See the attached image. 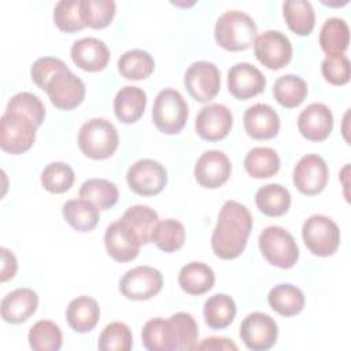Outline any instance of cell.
<instances>
[{
	"mask_svg": "<svg viewBox=\"0 0 351 351\" xmlns=\"http://www.w3.org/2000/svg\"><path fill=\"white\" fill-rule=\"evenodd\" d=\"M199 329L192 314L176 313L170 318L147 321L141 330L143 346L149 351L195 350Z\"/></svg>",
	"mask_w": 351,
	"mask_h": 351,
	"instance_id": "1",
	"label": "cell"
},
{
	"mask_svg": "<svg viewBox=\"0 0 351 351\" xmlns=\"http://www.w3.org/2000/svg\"><path fill=\"white\" fill-rule=\"evenodd\" d=\"M252 230V215L250 210L236 202L228 200L218 214V221L211 234V248L221 259L240 256L247 245Z\"/></svg>",
	"mask_w": 351,
	"mask_h": 351,
	"instance_id": "2",
	"label": "cell"
},
{
	"mask_svg": "<svg viewBox=\"0 0 351 351\" xmlns=\"http://www.w3.org/2000/svg\"><path fill=\"white\" fill-rule=\"evenodd\" d=\"M214 37L217 44L226 51H244L255 41L256 25L245 12L225 11L215 23Z\"/></svg>",
	"mask_w": 351,
	"mask_h": 351,
	"instance_id": "3",
	"label": "cell"
},
{
	"mask_svg": "<svg viewBox=\"0 0 351 351\" xmlns=\"http://www.w3.org/2000/svg\"><path fill=\"white\" fill-rule=\"evenodd\" d=\"M77 141L85 156L101 160L114 155L118 148L119 137L117 128L110 121L92 118L81 126Z\"/></svg>",
	"mask_w": 351,
	"mask_h": 351,
	"instance_id": "4",
	"label": "cell"
},
{
	"mask_svg": "<svg viewBox=\"0 0 351 351\" xmlns=\"http://www.w3.org/2000/svg\"><path fill=\"white\" fill-rule=\"evenodd\" d=\"M189 110L182 95L176 89H162L152 106V121L165 134H177L188 121Z\"/></svg>",
	"mask_w": 351,
	"mask_h": 351,
	"instance_id": "5",
	"label": "cell"
},
{
	"mask_svg": "<svg viewBox=\"0 0 351 351\" xmlns=\"http://www.w3.org/2000/svg\"><path fill=\"white\" fill-rule=\"evenodd\" d=\"M259 250L265 259L280 269H291L299 259L293 236L281 226H267L259 234Z\"/></svg>",
	"mask_w": 351,
	"mask_h": 351,
	"instance_id": "6",
	"label": "cell"
},
{
	"mask_svg": "<svg viewBox=\"0 0 351 351\" xmlns=\"http://www.w3.org/2000/svg\"><path fill=\"white\" fill-rule=\"evenodd\" d=\"M37 126L26 115L7 111L0 118V147L11 155H19L30 149L36 140Z\"/></svg>",
	"mask_w": 351,
	"mask_h": 351,
	"instance_id": "7",
	"label": "cell"
},
{
	"mask_svg": "<svg viewBox=\"0 0 351 351\" xmlns=\"http://www.w3.org/2000/svg\"><path fill=\"white\" fill-rule=\"evenodd\" d=\"M302 237L308 251L317 256L333 255L340 245V229L326 215L308 217L302 228Z\"/></svg>",
	"mask_w": 351,
	"mask_h": 351,
	"instance_id": "8",
	"label": "cell"
},
{
	"mask_svg": "<svg viewBox=\"0 0 351 351\" xmlns=\"http://www.w3.org/2000/svg\"><path fill=\"white\" fill-rule=\"evenodd\" d=\"M184 84L188 93L199 103L213 100L221 88V73L218 67L206 60L193 62L185 71Z\"/></svg>",
	"mask_w": 351,
	"mask_h": 351,
	"instance_id": "9",
	"label": "cell"
},
{
	"mask_svg": "<svg viewBox=\"0 0 351 351\" xmlns=\"http://www.w3.org/2000/svg\"><path fill=\"white\" fill-rule=\"evenodd\" d=\"M162 287V273L145 265L128 270L119 281L121 293L130 300H148L158 295Z\"/></svg>",
	"mask_w": 351,
	"mask_h": 351,
	"instance_id": "10",
	"label": "cell"
},
{
	"mask_svg": "<svg viewBox=\"0 0 351 351\" xmlns=\"http://www.w3.org/2000/svg\"><path fill=\"white\" fill-rule=\"evenodd\" d=\"M129 188L140 196H154L163 191L167 182L166 169L154 159L134 162L126 173Z\"/></svg>",
	"mask_w": 351,
	"mask_h": 351,
	"instance_id": "11",
	"label": "cell"
},
{
	"mask_svg": "<svg viewBox=\"0 0 351 351\" xmlns=\"http://www.w3.org/2000/svg\"><path fill=\"white\" fill-rule=\"evenodd\" d=\"M239 335L247 348L266 351L276 344L278 326L269 314L254 311L243 319Z\"/></svg>",
	"mask_w": 351,
	"mask_h": 351,
	"instance_id": "12",
	"label": "cell"
},
{
	"mask_svg": "<svg viewBox=\"0 0 351 351\" xmlns=\"http://www.w3.org/2000/svg\"><path fill=\"white\" fill-rule=\"evenodd\" d=\"M254 52L256 59L270 70L285 67L292 59V44L278 30H266L255 37Z\"/></svg>",
	"mask_w": 351,
	"mask_h": 351,
	"instance_id": "13",
	"label": "cell"
},
{
	"mask_svg": "<svg viewBox=\"0 0 351 351\" xmlns=\"http://www.w3.org/2000/svg\"><path fill=\"white\" fill-rule=\"evenodd\" d=\"M329 170L326 162L317 154H307L293 169L292 181L299 192L307 196L318 195L326 186Z\"/></svg>",
	"mask_w": 351,
	"mask_h": 351,
	"instance_id": "14",
	"label": "cell"
},
{
	"mask_svg": "<svg viewBox=\"0 0 351 351\" xmlns=\"http://www.w3.org/2000/svg\"><path fill=\"white\" fill-rule=\"evenodd\" d=\"M45 92L56 108L69 111L84 101L85 85L80 77L67 70L56 74L49 81Z\"/></svg>",
	"mask_w": 351,
	"mask_h": 351,
	"instance_id": "15",
	"label": "cell"
},
{
	"mask_svg": "<svg viewBox=\"0 0 351 351\" xmlns=\"http://www.w3.org/2000/svg\"><path fill=\"white\" fill-rule=\"evenodd\" d=\"M233 125L232 111L219 103L204 106L195 121L196 133L207 141H219L225 138Z\"/></svg>",
	"mask_w": 351,
	"mask_h": 351,
	"instance_id": "16",
	"label": "cell"
},
{
	"mask_svg": "<svg viewBox=\"0 0 351 351\" xmlns=\"http://www.w3.org/2000/svg\"><path fill=\"white\" fill-rule=\"evenodd\" d=\"M195 178L197 184L207 189L222 186L230 177L232 165L229 158L217 149L206 151L200 155L195 165Z\"/></svg>",
	"mask_w": 351,
	"mask_h": 351,
	"instance_id": "17",
	"label": "cell"
},
{
	"mask_svg": "<svg viewBox=\"0 0 351 351\" xmlns=\"http://www.w3.org/2000/svg\"><path fill=\"white\" fill-rule=\"evenodd\" d=\"M107 254L117 262H130L138 252L141 243L136 233L121 219L110 223L104 233Z\"/></svg>",
	"mask_w": 351,
	"mask_h": 351,
	"instance_id": "18",
	"label": "cell"
},
{
	"mask_svg": "<svg viewBox=\"0 0 351 351\" xmlns=\"http://www.w3.org/2000/svg\"><path fill=\"white\" fill-rule=\"evenodd\" d=\"M265 86V75L251 63H236L228 71V89L239 100H247L262 93Z\"/></svg>",
	"mask_w": 351,
	"mask_h": 351,
	"instance_id": "19",
	"label": "cell"
},
{
	"mask_svg": "<svg viewBox=\"0 0 351 351\" xmlns=\"http://www.w3.org/2000/svg\"><path fill=\"white\" fill-rule=\"evenodd\" d=\"M71 60L81 70L96 73L104 70L110 62V49L104 41L96 37H84L71 45Z\"/></svg>",
	"mask_w": 351,
	"mask_h": 351,
	"instance_id": "20",
	"label": "cell"
},
{
	"mask_svg": "<svg viewBox=\"0 0 351 351\" xmlns=\"http://www.w3.org/2000/svg\"><path fill=\"white\" fill-rule=\"evenodd\" d=\"M300 134L310 141H324L333 129V115L324 103L308 104L298 117Z\"/></svg>",
	"mask_w": 351,
	"mask_h": 351,
	"instance_id": "21",
	"label": "cell"
},
{
	"mask_svg": "<svg viewBox=\"0 0 351 351\" xmlns=\"http://www.w3.org/2000/svg\"><path fill=\"white\" fill-rule=\"evenodd\" d=\"M247 134L255 140H270L280 130V117L277 111L263 103H256L248 107L243 118Z\"/></svg>",
	"mask_w": 351,
	"mask_h": 351,
	"instance_id": "22",
	"label": "cell"
},
{
	"mask_svg": "<svg viewBox=\"0 0 351 351\" xmlns=\"http://www.w3.org/2000/svg\"><path fill=\"white\" fill-rule=\"evenodd\" d=\"M38 307V296L30 288H18L7 293L0 306L1 318L8 324L27 321Z\"/></svg>",
	"mask_w": 351,
	"mask_h": 351,
	"instance_id": "23",
	"label": "cell"
},
{
	"mask_svg": "<svg viewBox=\"0 0 351 351\" xmlns=\"http://www.w3.org/2000/svg\"><path fill=\"white\" fill-rule=\"evenodd\" d=\"M147 106V93L138 88L126 85L121 88L114 99V112L115 117L123 123L137 122Z\"/></svg>",
	"mask_w": 351,
	"mask_h": 351,
	"instance_id": "24",
	"label": "cell"
},
{
	"mask_svg": "<svg viewBox=\"0 0 351 351\" xmlns=\"http://www.w3.org/2000/svg\"><path fill=\"white\" fill-rule=\"evenodd\" d=\"M100 307L99 303L90 296H78L73 299L66 310V319L69 326L78 332H90L99 322Z\"/></svg>",
	"mask_w": 351,
	"mask_h": 351,
	"instance_id": "25",
	"label": "cell"
},
{
	"mask_svg": "<svg viewBox=\"0 0 351 351\" xmlns=\"http://www.w3.org/2000/svg\"><path fill=\"white\" fill-rule=\"evenodd\" d=\"M215 282L213 269L203 262H189L178 273V284L188 295H203L208 292Z\"/></svg>",
	"mask_w": 351,
	"mask_h": 351,
	"instance_id": "26",
	"label": "cell"
},
{
	"mask_svg": "<svg viewBox=\"0 0 351 351\" xmlns=\"http://www.w3.org/2000/svg\"><path fill=\"white\" fill-rule=\"evenodd\" d=\"M62 214L66 222L78 232H90L100 219L99 208L86 199H70L63 204Z\"/></svg>",
	"mask_w": 351,
	"mask_h": 351,
	"instance_id": "27",
	"label": "cell"
},
{
	"mask_svg": "<svg viewBox=\"0 0 351 351\" xmlns=\"http://www.w3.org/2000/svg\"><path fill=\"white\" fill-rule=\"evenodd\" d=\"M350 44V27L341 18H329L319 32V45L326 56L344 55Z\"/></svg>",
	"mask_w": 351,
	"mask_h": 351,
	"instance_id": "28",
	"label": "cell"
},
{
	"mask_svg": "<svg viewBox=\"0 0 351 351\" xmlns=\"http://www.w3.org/2000/svg\"><path fill=\"white\" fill-rule=\"evenodd\" d=\"M269 306L282 317H293L304 307L302 289L292 284H278L269 291Z\"/></svg>",
	"mask_w": 351,
	"mask_h": 351,
	"instance_id": "29",
	"label": "cell"
},
{
	"mask_svg": "<svg viewBox=\"0 0 351 351\" xmlns=\"http://www.w3.org/2000/svg\"><path fill=\"white\" fill-rule=\"evenodd\" d=\"M255 204L267 217H281L289 210L291 193L280 184H267L256 191Z\"/></svg>",
	"mask_w": 351,
	"mask_h": 351,
	"instance_id": "30",
	"label": "cell"
},
{
	"mask_svg": "<svg viewBox=\"0 0 351 351\" xmlns=\"http://www.w3.org/2000/svg\"><path fill=\"white\" fill-rule=\"evenodd\" d=\"M282 15L288 27L298 36H308L315 26V12L310 1L288 0L282 4Z\"/></svg>",
	"mask_w": 351,
	"mask_h": 351,
	"instance_id": "31",
	"label": "cell"
},
{
	"mask_svg": "<svg viewBox=\"0 0 351 351\" xmlns=\"http://www.w3.org/2000/svg\"><path fill=\"white\" fill-rule=\"evenodd\" d=\"M203 315L211 329H223L229 326L236 317V303L226 293H215L206 300Z\"/></svg>",
	"mask_w": 351,
	"mask_h": 351,
	"instance_id": "32",
	"label": "cell"
},
{
	"mask_svg": "<svg viewBox=\"0 0 351 351\" xmlns=\"http://www.w3.org/2000/svg\"><path fill=\"white\" fill-rule=\"evenodd\" d=\"M273 96L277 103L285 108L298 107L307 96V84L295 74L281 75L273 85Z\"/></svg>",
	"mask_w": 351,
	"mask_h": 351,
	"instance_id": "33",
	"label": "cell"
},
{
	"mask_svg": "<svg viewBox=\"0 0 351 351\" xmlns=\"http://www.w3.org/2000/svg\"><path fill=\"white\" fill-rule=\"evenodd\" d=\"M244 169L254 178H269L280 170V156L269 147H255L244 158Z\"/></svg>",
	"mask_w": 351,
	"mask_h": 351,
	"instance_id": "34",
	"label": "cell"
},
{
	"mask_svg": "<svg viewBox=\"0 0 351 351\" xmlns=\"http://www.w3.org/2000/svg\"><path fill=\"white\" fill-rule=\"evenodd\" d=\"M119 219L125 222L136 233L143 245L151 241V233L159 217L158 213L149 206L136 204L130 206Z\"/></svg>",
	"mask_w": 351,
	"mask_h": 351,
	"instance_id": "35",
	"label": "cell"
},
{
	"mask_svg": "<svg viewBox=\"0 0 351 351\" xmlns=\"http://www.w3.org/2000/svg\"><path fill=\"white\" fill-rule=\"evenodd\" d=\"M80 197L92 202L99 210H108L115 206L119 197L118 188L114 182L104 178H89L82 182Z\"/></svg>",
	"mask_w": 351,
	"mask_h": 351,
	"instance_id": "36",
	"label": "cell"
},
{
	"mask_svg": "<svg viewBox=\"0 0 351 351\" xmlns=\"http://www.w3.org/2000/svg\"><path fill=\"white\" fill-rule=\"evenodd\" d=\"M154 69L155 60L144 49H129L118 59V71L128 80H145Z\"/></svg>",
	"mask_w": 351,
	"mask_h": 351,
	"instance_id": "37",
	"label": "cell"
},
{
	"mask_svg": "<svg viewBox=\"0 0 351 351\" xmlns=\"http://www.w3.org/2000/svg\"><path fill=\"white\" fill-rule=\"evenodd\" d=\"M151 241L163 252H176L184 245L185 228L177 219L158 221L152 229Z\"/></svg>",
	"mask_w": 351,
	"mask_h": 351,
	"instance_id": "38",
	"label": "cell"
},
{
	"mask_svg": "<svg viewBox=\"0 0 351 351\" xmlns=\"http://www.w3.org/2000/svg\"><path fill=\"white\" fill-rule=\"evenodd\" d=\"M27 340L30 348L36 351H58L63 343L60 328L48 319L37 321L30 328Z\"/></svg>",
	"mask_w": 351,
	"mask_h": 351,
	"instance_id": "39",
	"label": "cell"
},
{
	"mask_svg": "<svg viewBox=\"0 0 351 351\" xmlns=\"http://www.w3.org/2000/svg\"><path fill=\"white\" fill-rule=\"evenodd\" d=\"M80 12L85 26L104 29L114 19L115 3L112 0H80Z\"/></svg>",
	"mask_w": 351,
	"mask_h": 351,
	"instance_id": "40",
	"label": "cell"
},
{
	"mask_svg": "<svg viewBox=\"0 0 351 351\" xmlns=\"http://www.w3.org/2000/svg\"><path fill=\"white\" fill-rule=\"evenodd\" d=\"M74 170L64 162H52L41 171V185L51 193H63L73 186Z\"/></svg>",
	"mask_w": 351,
	"mask_h": 351,
	"instance_id": "41",
	"label": "cell"
},
{
	"mask_svg": "<svg viewBox=\"0 0 351 351\" xmlns=\"http://www.w3.org/2000/svg\"><path fill=\"white\" fill-rule=\"evenodd\" d=\"M133 346V336L123 322H111L104 326L99 336L97 347L101 351H129Z\"/></svg>",
	"mask_w": 351,
	"mask_h": 351,
	"instance_id": "42",
	"label": "cell"
},
{
	"mask_svg": "<svg viewBox=\"0 0 351 351\" xmlns=\"http://www.w3.org/2000/svg\"><path fill=\"white\" fill-rule=\"evenodd\" d=\"M55 25L66 33H74L85 27L80 12V0H60L53 8Z\"/></svg>",
	"mask_w": 351,
	"mask_h": 351,
	"instance_id": "43",
	"label": "cell"
},
{
	"mask_svg": "<svg viewBox=\"0 0 351 351\" xmlns=\"http://www.w3.org/2000/svg\"><path fill=\"white\" fill-rule=\"evenodd\" d=\"M7 111H15L30 118L38 128L45 118V107L43 101L30 92H19L7 103Z\"/></svg>",
	"mask_w": 351,
	"mask_h": 351,
	"instance_id": "44",
	"label": "cell"
},
{
	"mask_svg": "<svg viewBox=\"0 0 351 351\" xmlns=\"http://www.w3.org/2000/svg\"><path fill=\"white\" fill-rule=\"evenodd\" d=\"M69 67L67 64L58 58L53 56H44L37 59L32 69H30V75H32V81L43 90L47 89L49 81L59 73L62 71H67Z\"/></svg>",
	"mask_w": 351,
	"mask_h": 351,
	"instance_id": "45",
	"label": "cell"
},
{
	"mask_svg": "<svg viewBox=\"0 0 351 351\" xmlns=\"http://www.w3.org/2000/svg\"><path fill=\"white\" fill-rule=\"evenodd\" d=\"M324 78L336 86L346 85L351 77V64L346 55L326 56L321 63Z\"/></svg>",
	"mask_w": 351,
	"mask_h": 351,
	"instance_id": "46",
	"label": "cell"
},
{
	"mask_svg": "<svg viewBox=\"0 0 351 351\" xmlns=\"http://www.w3.org/2000/svg\"><path fill=\"white\" fill-rule=\"evenodd\" d=\"M0 252H1V274H0V281L5 282V281L11 280L15 276L16 269H18V262H16L15 255L10 250L3 247L0 250Z\"/></svg>",
	"mask_w": 351,
	"mask_h": 351,
	"instance_id": "47",
	"label": "cell"
},
{
	"mask_svg": "<svg viewBox=\"0 0 351 351\" xmlns=\"http://www.w3.org/2000/svg\"><path fill=\"white\" fill-rule=\"evenodd\" d=\"M195 350H237V346L226 337H207L200 344H196Z\"/></svg>",
	"mask_w": 351,
	"mask_h": 351,
	"instance_id": "48",
	"label": "cell"
}]
</instances>
